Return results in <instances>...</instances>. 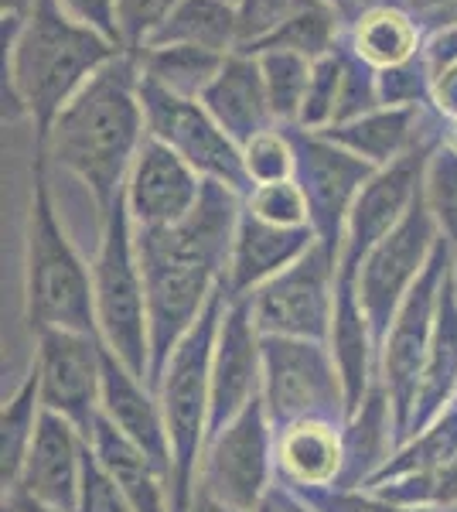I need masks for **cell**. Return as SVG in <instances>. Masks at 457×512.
Returning a JSON list of instances; mask_svg holds the SVG:
<instances>
[{
  "mask_svg": "<svg viewBox=\"0 0 457 512\" xmlns=\"http://www.w3.org/2000/svg\"><path fill=\"white\" fill-rule=\"evenodd\" d=\"M243 198L219 181H205L202 198L181 222L137 229V256L147 284L151 318V383L157 386L164 366L181 345L212 294L226 280L232 243H236Z\"/></svg>",
  "mask_w": 457,
  "mask_h": 512,
  "instance_id": "cell-1",
  "label": "cell"
},
{
  "mask_svg": "<svg viewBox=\"0 0 457 512\" xmlns=\"http://www.w3.org/2000/svg\"><path fill=\"white\" fill-rule=\"evenodd\" d=\"M144 140L147 117L140 99V62L137 55L120 52L38 137V154L82 181L103 219L127 188Z\"/></svg>",
  "mask_w": 457,
  "mask_h": 512,
  "instance_id": "cell-2",
  "label": "cell"
},
{
  "mask_svg": "<svg viewBox=\"0 0 457 512\" xmlns=\"http://www.w3.org/2000/svg\"><path fill=\"white\" fill-rule=\"evenodd\" d=\"M4 48L11 117H28L38 137L123 52L103 31L72 18L58 0H35L24 21H4Z\"/></svg>",
  "mask_w": 457,
  "mask_h": 512,
  "instance_id": "cell-3",
  "label": "cell"
},
{
  "mask_svg": "<svg viewBox=\"0 0 457 512\" xmlns=\"http://www.w3.org/2000/svg\"><path fill=\"white\" fill-rule=\"evenodd\" d=\"M24 318L35 335L76 332L96 338L99 332L93 270L82 263L58 222L41 154L35 161V188L24 226Z\"/></svg>",
  "mask_w": 457,
  "mask_h": 512,
  "instance_id": "cell-4",
  "label": "cell"
},
{
  "mask_svg": "<svg viewBox=\"0 0 457 512\" xmlns=\"http://www.w3.org/2000/svg\"><path fill=\"white\" fill-rule=\"evenodd\" d=\"M229 301V287L222 280L209 308L202 311L195 328L181 338L171 362L164 366L161 383H157L164 424H168L171 437V512L191 509V485H195L198 465H202V448L209 441L212 352Z\"/></svg>",
  "mask_w": 457,
  "mask_h": 512,
  "instance_id": "cell-5",
  "label": "cell"
},
{
  "mask_svg": "<svg viewBox=\"0 0 457 512\" xmlns=\"http://www.w3.org/2000/svg\"><path fill=\"white\" fill-rule=\"evenodd\" d=\"M96 325L103 345L137 379L151 383V318H147V284L137 256V226L127 198L103 216V239L93 263Z\"/></svg>",
  "mask_w": 457,
  "mask_h": 512,
  "instance_id": "cell-6",
  "label": "cell"
},
{
  "mask_svg": "<svg viewBox=\"0 0 457 512\" xmlns=\"http://www.w3.org/2000/svg\"><path fill=\"white\" fill-rule=\"evenodd\" d=\"M338 297V256L324 243H314L294 267L277 274L256 294H249L253 321L263 338H331Z\"/></svg>",
  "mask_w": 457,
  "mask_h": 512,
  "instance_id": "cell-7",
  "label": "cell"
},
{
  "mask_svg": "<svg viewBox=\"0 0 457 512\" xmlns=\"http://www.w3.org/2000/svg\"><path fill=\"white\" fill-rule=\"evenodd\" d=\"M454 263V246L440 236L434 256H430L427 270L420 274L410 294L403 297L400 311L393 318L386 342H382V366H386V386L389 403L396 410V427L410 431L413 410H417V396L423 383V369H427L430 342H434V321H437V301L440 287Z\"/></svg>",
  "mask_w": 457,
  "mask_h": 512,
  "instance_id": "cell-8",
  "label": "cell"
},
{
  "mask_svg": "<svg viewBox=\"0 0 457 512\" xmlns=\"http://www.w3.org/2000/svg\"><path fill=\"white\" fill-rule=\"evenodd\" d=\"M437 243H440V229L434 216H430L427 198H423V188H420L417 202H413L410 212L400 219V226L365 256L359 277H355L359 304H362L365 318H369V332L376 345L386 342L403 297L410 294V287L417 284L420 274L427 270Z\"/></svg>",
  "mask_w": 457,
  "mask_h": 512,
  "instance_id": "cell-9",
  "label": "cell"
},
{
  "mask_svg": "<svg viewBox=\"0 0 457 512\" xmlns=\"http://www.w3.org/2000/svg\"><path fill=\"white\" fill-rule=\"evenodd\" d=\"M140 99H144L147 134L161 144H168L178 158H185L205 181H219L232 188L239 198L249 195V178L243 164V147L232 140L212 113L202 106V99L174 96L168 89L154 86L140 76Z\"/></svg>",
  "mask_w": 457,
  "mask_h": 512,
  "instance_id": "cell-10",
  "label": "cell"
},
{
  "mask_svg": "<svg viewBox=\"0 0 457 512\" xmlns=\"http://www.w3.org/2000/svg\"><path fill=\"white\" fill-rule=\"evenodd\" d=\"M297 151V185L304 188L307 205H311V226L331 253H342L345 222L352 216L355 198L379 168L369 161L355 158L352 151L338 147L335 140L311 130L290 127Z\"/></svg>",
  "mask_w": 457,
  "mask_h": 512,
  "instance_id": "cell-11",
  "label": "cell"
},
{
  "mask_svg": "<svg viewBox=\"0 0 457 512\" xmlns=\"http://www.w3.org/2000/svg\"><path fill=\"white\" fill-rule=\"evenodd\" d=\"M321 342L304 338H263V390L267 417L277 424H301L338 410L342 376Z\"/></svg>",
  "mask_w": 457,
  "mask_h": 512,
  "instance_id": "cell-12",
  "label": "cell"
},
{
  "mask_svg": "<svg viewBox=\"0 0 457 512\" xmlns=\"http://www.w3.org/2000/svg\"><path fill=\"white\" fill-rule=\"evenodd\" d=\"M103 352L106 345H99L93 335H38L41 403L69 420L86 441H93L96 417L103 414Z\"/></svg>",
  "mask_w": 457,
  "mask_h": 512,
  "instance_id": "cell-13",
  "label": "cell"
},
{
  "mask_svg": "<svg viewBox=\"0 0 457 512\" xmlns=\"http://www.w3.org/2000/svg\"><path fill=\"white\" fill-rule=\"evenodd\" d=\"M437 144L417 147L413 154H406L403 161L379 168L369 178V185L362 188L359 198L352 205V216L345 222L342 236V253H338V280H355L376 246L400 226V219L410 212V205L417 202L423 188V171H427V158Z\"/></svg>",
  "mask_w": 457,
  "mask_h": 512,
  "instance_id": "cell-14",
  "label": "cell"
},
{
  "mask_svg": "<svg viewBox=\"0 0 457 512\" xmlns=\"http://www.w3.org/2000/svg\"><path fill=\"white\" fill-rule=\"evenodd\" d=\"M267 489V407L253 403L209 444L202 458V492L232 509L253 512Z\"/></svg>",
  "mask_w": 457,
  "mask_h": 512,
  "instance_id": "cell-15",
  "label": "cell"
},
{
  "mask_svg": "<svg viewBox=\"0 0 457 512\" xmlns=\"http://www.w3.org/2000/svg\"><path fill=\"white\" fill-rule=\"evenodd\" d=\"M253 304L249 297L229 301L222 315L219 338L212 352V403H209V441L212 444L256 400L263 369V342L256 338Z\"/></svg>",
  "mask_w": 457,
  "mask_h": 512,
  "instance_id": "cell-16",
  "label": "cell"
},
{
  "mask_svg": "<svg viewBox=\"0 0 457 512\" xmlns=\"http://www.w3.org/2000/svg\"><path fill=\"white\" fill-rule=\"evenodd\" d=\"M202 188L205 178L185 158H178L168 144L147 134L134 168H130L123 198H127L130 219L137 229H157L185 219L202 198Z\"/></svg>",
  "mask_w": 457,
  "mask_h": 512,
  "instance_id": "cell-17",
  "label": "cell"
},
{
  "mask_svg": "<svg viewBox=\"0 0 457 512\" xmlns=\"http://www.w3.org/2000/svg\"><path fill=\"white\" fill-rule=\"evenodd\" d=\"M440 123L444 120L430 106H379L365 117L335 123L321 134L352 151L355 158L369 161L372 168H389L417 147L440 144Z\"/></svg>",
  "mask_w": 457,
  "mask_h": 512,
  "instance_id": "cell-18",
  "label": "cell"
},
{
  "mask_svg": "<svg viewBox=\"0 0 457 512\" xmlns=\"http://www.w3.org/2000/svg\"><path fill=\"white\" fill-rule=\"evenodd\" d=\"M86 437L65 417L41 410L38 437L31 444L28 465L11 495H28V499L52 506L58 512L79 509V482H82V454H86Z\"/></svg>",
  "mask_w": 457,
  "mask_h": 512,
  "instance_id": "cell-19",
  "label": "cell"
},
{
  "mask_svg": "<svg viewBox=\"0 0 457 512\" xmlns=\"http://www.w3.org/2000/svg\"><path fill=\"white\" fill-rule=\"evenodd\" d=\"M314 243H321V239L311 226L280 229V226H270V222H260L253 212L243 209L239 212V226H236V243H232V260L226 270L229 297L239 301V297L256 294L277 274L294 267Z\"/></svg>",
  "mask_w": 457,
  "mask_h": 512,
  "instance_id": "cell-20",
  "label": "cell"
},
{
  "mask_svg": "<svg viewBox=\"0 0 457 512\" xmlns=\"http://www.w3.org/2000/svg\"><path fill=\"white\" fill-rule=\"evenodd\" d=\"M103 414L154 461L171 489V437L164 410L110 349L103 352Z\"/></svg>",
  "mask_w": 457,
  "mask_h": 512,
  "instance_id": "cell-21",
  "label": "cell"
},
{
  "mask_svg": "<svg viewBox=\"0 0 457 512\" xmlns=\"http://www.w3.org/2000/svg\"><path fill=\"white\" fill-rule=\"evenodd\" d=\"M202 106L239 147H246L253 137L277 127L267 99V86H263L260 59L253 52L229 55L215 82L205 89Z\"/></svg>",
  "mask_w": 457,
  "mask_h": 512,
  "instance_id": "cell-22",
  "label": "cell"
},
{
  "mask_svg": "<svg viewBox=\"0 0 457 512\" xmlns=\"http://www.w3.org/2000/svg\"><path fill=\"white\" fill-rule=\"evenodd\" d=\"M423 38H427V24H423L403 0L396 4H382L365 11L345 28V45L352 55L376 72L396 69L423 55Z\"/></svg>",
  "mask_w": 457,
  "mask_h": 512,
  "instance_id": "cell-23",
  "label": "cell"
},
{
  "mask_svg": "<svg viewBox=\"0 0 457 512\" xmlns=\"http://www.w3.org/2000/svg\"><path fill=\"white\" fill-rule=\"evenodd\" d=\"M89 448H93L99 465L113 475V482L120 485L137 512H168V502H164V485L168 482H164V475L106 414L96 417Z\"/></svg>",
  "mask_w": 457,
  "mask_h": 512,
  "instance_id": "cell-24",
  "label": "cell"
},
{
  "mask_svg": "<svg viewBox=\"0 0 457 512\" xmlns=\"http://www.w3.org/2000/svg\"><path fill=\"white\" fill-rule=\"evenodd\" d=\"M359 304L355 280H338L335 297V325H331V345H335V366L345 390V414L355 417L362 410L365 383H369V328Z\"/></svg>",
  "mask_w": 457,
  "mask_h": 512,
  "instance_id": "cell-25",
  "label": "cell"
},
{
  "mask_svg": "<svg viewBox=\"0 0 457 512\" xmlns=\"http://www.w3.org/2000/svg\"><path fill=\"white\" fill-rule=\"evenodd\" d=\"M457 383V294L447 274L444 287H440L437 301V321H434V342H430L427 369H423V383L417 396V410H413V431L434 420L451 396Z\"/></svg>",
  "mask_w": 457,
  "mask_h": 512,
  "instance_id": "cell-26",
  "label": "cell"
},
{
  "mask_svg": "<svg viewBox=\"0 0 457 512\" xmlns=\"http://www.w3.org/2000/svg\"><path fill=\"white\" fill-rule=\"evenodd\" d=\"M151 45H191L209 52L232 55L239 52V24L236 7L222 0H181ZM147 45V48H151Z\"/></svg>",
  "mask_w": 457,
  "mask_h": 512,
  "instance_id": "cell-27",
  "label": "cell"
},
{
  "mask_svg": "<svg viewBox=\"0 0 457 512\" xmlns=\"http://www.w3.org/2000/svg\"><path fill=\"white\" fill-rule=\"evenodd\" d=\"M226 59L229 55L209 52V48H191V45H151L137 55L140 76L185 99H202L205 89L222 72Z\"/></svg>",
  "mask_w": 457,
  "mask_h": 512,
  "instance_id": "cell-28",
  "label": "cell"
},
{
  "mask_svg": "<svg viewBox=\"0 0 457 512\" xmlns=\"http://www.w3.org/2000/svg\"><path fill=\"white\" fill-rule=\"evenodd\" d=\"M41 410H45V403H41V376L35 366L0 414V482H4V495L18 489L31 444L38 437Z\"/></svg>",
  "mask_w": 457,
  "mask_h": 512,
  "instance_id": "cell-29",
  "label": "cell"
},
{
  "mask_svg": "<svg viewBox=\"0 0 457 512\" xmlns=\"http://www.w3.org/2000/svg\"><path fill=\"white\" fill-rule=\"evenodd\" d=\"M280 461L294 482L318 489L342 472V441L324 420H301V424L287 427L284 441H280Z\"/></svg>",
  "mask_w": 457,
  "mask_h": 512,
  "instance_id": "cell-30",
  "label": "cell"
},
{
  "mask_svg": "<svg viewBox=\"0 0 457 512\" xmlns=\"http://www.w3.org/2000/svg\"><path fill=\"white\" fill-rule=\"evenodd\" d=\"M263 72V86H267V99L277 127H297L304 110V93L307 79H311V59L284 48H267V52H256Z\"/></svg>",
  "mask_w": 457,
  "mask_h": 512,
  "instance_id": "cell-31",
  "label": "cell"
},
{
  "mask_svg": "<svg viewBox=\"0 0 457 512\" xmlns=\"http://www.w3.org/2000/svg\"><path fill=\"white\" fill-rule=\"evenodd\" d=\"M342 41H345V21L338 18L324 0H318V4L307 7L301 18L290 21L267 48H284V52H294V55H304V59L318 62L324 55L338 52ZM267 48H260V52H267Z\"/></svg>",
  "mask_w": 457,
  "mask_h": 512,
  "instance_id": "cell-32",
  "label": "cell"
},
{
  "mask_svg": "<svg viewBox=\"0 0 457 512\" xmlns=\"http://www.w3.org/2000/svg\"><path fill=\"white\" fill-rule=\"evenodd\" d=\"M318 0H239L236 24H239V52H260L294 18H301Z\"/></svg>",
  "mask_w": 457,
  "mask_h": 512,
  "instance_id": "cell-33",
  "label": "cell"
},
{
  "mask_svg": "<svg viewBox=\"0 0 457 512\" xmlns=\"http://www.w3.org/2000/svg\"><path fill=\"white\" fill-rule=\"evenodd\" d=\"M342 82H345V59H342V45L338 52L324 55L311 65V79H307V93H304V110L297 127L321 134L328 130L338 117V99H342Z\"/></svg>",
  "mask_w": 457,
  "mask_h": 512,
  "instance_id": "cell-34",
  "label": "cell"
},
{
  "mask_svg": "<svg viewBox=\"0 0 457 512\" xmlns=\"http://www.w3.org/2000/svg\"><path fill=\"white\" fill-rule=\"evenodd\" d=\"M423 198L434 216L440 236L457 250V151L437 144L423 171Z\"/></svg>",
  "mask_w": 457,
  "mask_h": 512,
  "instance_id": "cell-35",
  "label": "cell"
},
{
  "mask_svg": "<svg viewBox=\"0 0 457 512\" xmlns=\"http://www.w3.org/2000/svg\"><path fill=\"white\" fill-rule=\"evenodd\" d=\"M243 209L253 212L260 222H270V226H280V229L311 226V205H307V195H304V188L297 185V178L249 188V195L243 198Z\"/></svg>",
  "mask_w": 457,
  "mask_h": 512,
  "instance_id": "cell-36",
  "label": "cell"
},
{
  "mask_svg": "<svg viewBox=\"0 0 457 512\" xmlns=\"http://www.w3.org/2000/svg\"><path fill=\"white\" fill-rule=\"evenodd\" d=\"M243 164L249 185H273V181H287L297 175V151L290 127H273L267 134L253 137L243 147Z\"/></svg>",
  "mask_w": 457,
  "mask_h": 512,
  "instance_id": "cell-37",
  "label": "cell"
},
{
  "mask_svg": "<svg viewBox=\"0 0 457 512\" xmlns=\"http://www.w3.org/2000/svg\"><path fill=\"white\" fill-rule=\"evenodd\" d=\"M181 0H116V28L123 52L140 55Z\"/></svg>",
  "mask_w": 457,
  "mask_h": 512,
  "instance_id": "cell-38",
  "label": "cell"
},
{
  "mask_svg": "<svg viewBox=\"0 0 457 512\" xmlns=\"http://www.w3.org/2000/svg\"><path fill=\"white\" fill-rule=\"evenodd\" d=\"M342 59H345V82H342V99H338V117L335 123L365 117V113L379 110V79L376 69H369L359 55L348 52V45L342 41ZM331 123V127H335Z\"/></svg>",
  "mask_w": 457,
  "mask_h": 512,
  "instance_id": "cell-39",
  "label": "cell"
},
{
  "mask_svg": "<svg viewBox=\"0 0 457 512\" xmlns=\"http://www.w3.org/2000/svg\"><path fill=\"white\" fill-rule=\"evenodd\" d=\"M76 512H137L130 506V499L123 495L120 485L113 482V475L99 465V458L89 451L82 454V482H79V509Z\"/></svg>",
  "mask_w": 457,
  "mask_h": 512,
  "instance_id": "cell-40",
  "label": "cell"
},
{
  "mask_svg": "<svg viewBox=\"0 0 457 512\" xmlns=\"http://www.w3.org/2000/svg\"><path fill=\"white\" fill-rule=\"evenodd\" d=\"M376 79L382 106H430V72L423 65V55L396 69L376 72Z\"/></svg>",
  "mask_w": 457,
  "mask_h": 512,
  "instance_id": "cell-41",
  "label": "cell"
},
{
  "mask_svg": "<svg viewBox=\"0 0 457 512\" xmlns=\"http://www.w3.org/2000/svg\"><path fill=\"white\" fill-rule=\"evenodd\" d=\"M423 65H427L430 79L447 69H454L457 65V21L427 28V38H423Z\"/></svg>",
  "mask_w": 457,
  "mask_h": 512,
  "instance_id": "cell-42",
  "label": "cell"
},
{
  "mask_svg": "<svg viewBox=\"0 0 457 512\" xmlns=\"http://www.w3.org/2000/svg\"><path fill=\"white\" fill-rule=\"evenodd\" d=\"M76 21L89 24V28L103 31L120 45V28H116V0H58ZM123 48V45H120Z\"/></svg>",
  "mask_w": 457,
  "mask_h": 512,
  "instance_id": "cell-43",
  "label": "cell"
},
{
  "mask_svg": "<svg viewBox=\"0 0 457 512\" xmlns=\"http://www.w3.org/2000/svg\"><path fill=\"white\" fill-rule=\"evenodd\" d=\"M430 110L440 120H457V65L430 79Z\"/></svg>",
  "mask_w": 457,
  "mask_h": 512,
  "instance_id": "cell-44",
  "label": "cell"
},
{
  "mask_svg": "<svg viewBox=\"0 0 457 512\" xmlns=\"http://www.w3.org/2000/svg\"><path fill=\"white\" fill-rule=\"evenodd\" d=\"M403 4L410 7V11L417 14V18H420V21L430 28V24L444 21L447 14L454 11V7H457V0H403Z\"/></svg>",
  "mask_w": 457,
  "mask_h": 512,
  "instance_id": "cell-45",
  "label": "cell"
},
{
  "mask_svg": "<svg viewBox=\"0 0 457 512\" xmlns=\"http://www.w3.org/2000/svg\"><path fill=\"white\" fill-rule=\"evenodd\" d=\"M427 492L434 495V499H444V502H451L457 499V458L454 461H447L440 472L430 478L427 482Z\"/></svg>",
  "mask_w": 457,
  "mask_h": 512,
  "instance_id": "cell-46",
  "label": "cell"
},
{
  "mask_svg": "<svg viewBox=\"0 0 457 512\" xmlns=\"http://www.w3.org/2000/svg\"><path fill=\"white\" fill-rule=\"evenodd\" d=\"M324 4L331 7V11L338 14V18L345 21V28L352 24L355 18H362L365 11H372V7H382V4H396V0H324Z\"/></svg>",
  "mask_w": 457,
  "mask_h": 512,
  "instance_id": "cell-47",
  "label": "cell"
},
{
  "mask_svg": "<svg viewBox=\"0 0 457 512\" xmlns=\"http://www.w3.org/2000/svg\"><path fill=\"white\" fill-rule=\"evenodd\" d=\"M324 509H328V512H396L389 506H379V502L359 499V495H335V499H331Z\"/></svg>",
  "mask_w": 457,
  "mask_h": 512,
  "instance_id": "cell-48",
  "label": "cell"
},
{
  "mask_svg": "<svg viewBox=\"0 0 457 512\" xmlns=\"http://www.w3.org/2000/svg\"><path fill=\"white\" fill-rule=\"evenodd\" d=\"M35 7V0H0V18L4 21H24Z\"/></svg>",
  "mask_w": 457,
  "mask_h": 512,
  "instance_id": "cell-49",
  "label": "cell"
},
{
  "mask_svg": "<svg viewBox=\"0 0 457 512\" xmlns=\"http://www.w3.org/2000/svg\"><path fill=\"white\" fill-rule=\"evenodd\" d=\"M188 512H243V509H232V506H226V502H219V499H212V495L198 492Z\"/></svg>",
  "mask_w": 457,
  "mask_h": 512,
  "instance_id": "cell-50",
  "label": "cell"
},
{
  "mask_svg": "<svg viewBox=\"0 0 457 512\" xmlns=\"http://www.w3.org/2000/svg\"><path fill=\"white\" fill-rule=\"evenodd\" d=\"M7 509V506H4ZM11 512H58L52 506H41V502L28 499V495H11Z\"/></svg>",
  "mask_w": 457,
  "mask_h": 512,
  "instance_id": "cell-51",
  "label": "cell"
},
{
  "mask_svg": "<svg viewBox=\"0 0 457 512\" xmlns=\"http://www.w3.org/2000/svg\"><path fill=\"white\" fill-rule=\"evenodd\" d=\"M440 144L451 147V151H457V120L440 123Z\"/></svg>",
  "mask_w": 457,
  "mask_h": 512,
  "instance_id": "cell-52",
  "label": "cell"
},
{
  "mask_svg": "<svg viewBox=\"0 0 457 512\" xmlns=\"http://www.w3.org/2000/svg\"><path fill=\"white\" fill-rule=\"evenodd\" d=\"M284 509H287V512H307V509L301 506V502H294V499H284Z\"/></svg>",
  "mask_w": 457,
  "mask_h": 512,
  "instance_id": "cell-53",
  "label": "cell"
},
{
  "mask_svg": "<svg viewBox=\"0 0 457 512\" xmlns=\"http://www.w3.org/2000/svg\"><path fill=\"white\" fill-rule=\"evenodd\" d=\"M451 284H454V294H457V250H454V263H451Z\"/></svg>",
  "mask_w": 457,
  "mask_h": 512,
  "instance_id": "cell-54",
  "label": "cell"
},
{
  "mask_svg": "<svg viewBox=\"0 0 457 512\" xmlns=\"http://www.w3.org/2000/svg\"><path fill=\"white\" fill-rule=\"evenodd\" d=\"M222 4H232V7H236V4H239V0H222Z\"/></svg>",
  "mask_w": 457,
  "mask_h": 512,
  "instance_id": "cell-55",
  "label": "cell"
}]
</instances>
